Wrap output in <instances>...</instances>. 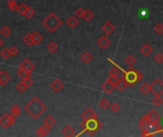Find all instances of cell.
I'll list each match as a JSON object with an SVG mask.
<instances>
[{
  "label": "cell",
  "mask_w": 163,
  "mask_h": 137,
  "mask_svg": "<svg viewBox=\"0 0 163 137\" xmlns=\"http://www.w3.org/2000/svg\"><path fill=\"white\" fill-rule=\"evenodd\" d=\"M140 93H142L143 94H147L150 93V85L148 83H143L141 86L139 87Z\"/></svg>",
  "instance_id": "cell-31"
},
{
  "label": "cell",
  "mask_w": 163,
  "mask_h": 137,
  "mask_svg": "<svg viewBox=\"0 0 163 137\" xmlns=\"http://www.w3.org/2000/svg\"><path fill=\"white\" fill-rule=\"evenodd\" d=\"M0 85H1V83H0Z\"/></svg>",
  "instance_id": "cell-48"
},
{
  "label": "cell",
  "mask_w": 163,
  "mask_h": 137,
  "mask_svg": "<svg viewBox=\"0 0 163 137\" xmlns=\"http://www.w3.org/2000/svg\"><path fill=\"white\" fill-rule=\"evenodd\" d=\"M108 80H109L110 82H112L113 84H115V85H116L117 82H118L119 78H118V76H110V75H109Z\"/></svg>",
  "instance_id": "cell-45"
},
{
  "label": "cell",
  "mask_w": 163,
  "mask_h": 137,
  "mask_svg": "<svg viewBox=\"0 0 163 137\" xmlns=\"http://www.w3.org/2000/svg\"><path fill=\"white\" fill-rule=\"evenodd\" d=\"M24 109L33 119L36 120L38 119L39 116H41L46 112L47 106L38 97L35 96L26 104V106L24 107Z\"/></svg>",
  "instance_id": "cell-1"
},
{
  "label": "cell",
  "mask_w": 163,
  "mask_h": 137,
  "mask_svg": "<svg viewBox=\"0 0 163 137\" xmlns=\"http://www.w3.org/2000/svg\"><path fill=\"white\" fill-rule=\"evenodd\" d=\"M153 51H154L153 47H152V46L150 44H148V43L143 44L141 46V48L139 49V52H141L144 56H149L150 54H152Z\"/></svg>",
  "instance_id": "cell-13"
},
{
  "label": "cell",
  "mask_w": 163,
  "mask_h": 137,
  "mask_svg": "<svg viewBox=\"0 0 163 137\" xmlns=\"http://www.w3.org/2000/svg\"><path fill=\"white\" fill-rule=\"evenodd\" d=\"M28 88L26 87V85L23 83V81H21V82H19L16 85V90L19 91V93H25L26 91V90H27Z\"/></svg>",
  "instance_id": "cell-37"
},
{
  "label": "cell",
  "mask_w": 163,
  "mask_h": 137,
  "mask_svg": "<svg viewBox=\"0 0 163 137\" xmlns=\"http://www.w3.org/2000/svg\"><path fill=\"white\" fill-rule=\"evenodd\" d=\"M152 103H153L154 106L159 107L163 104V99L161 98V96H154L153 100H152Z\"/></svg>",
  "instance_id": "cell-35"
},
{
  "label": "cell",
  "mask_w": 163,
  "mask_h": 137,
  "mask_svg": "<svg viewBox=\"0 0 163 137\" xmlns=\"http://www.w3.org/2000/svg\"><path fill=\"white\" fill-rule=\"evenodd\" d=\"M0 33L2 34V36L4 37H9L12 34V30H11L8 26H4L0 30Z\"/></svg>",
  "instance_id": "cell-28"
},
{
  "label": "cell",
  "mask_w": 163,
  "mask_h": 137,
  "mask_svg": "<svg viewBox=\"0 0 163 137\" xmlns=\"http://www.w3.org/2000/svg\"><path fill=\"white\" fill-rule=\"evenodd\" d=\"M3 46H4V41H3L2 38H0V48L3 47Z\"/></svg>",
  "instance_id": "cell-46"
},
{
  "label": "cell",
  "mask_w": 163,
  "mask_h": 137,
  "mask_svg": "<svg viewBox=\"0 0 163 137\" xmlns=\"http://www.w3.org/2000/svg\"><path fill=\"white\" fill-rule=\"evenodd\" d=\"M120 73V71L119 68L117 67H113L111 70H110V72H109V75L110 76H118Z\"/></svg>",
  "instance_id": "cell-39"
},
{
  "label": "cell",
  "mask_w": 163,
  "mask_h": 137,
  "mask_svg": "<svg viewBox=\"0 0 163 137\" xmlns=\"http://www.w3.org/2000/svg\"><path fill=\"white\" fill-rule=\"evenodd\" d=\"M96 117H97V114L91 108L85 109L84 112H83V113L81 114V118L83 120H89V119H92V118H96Z\"/></svg>",
  "instance_id": "cell-11"
},
{
  "label": "cell",
  "mask_w": 163,
  "mask_h": 137,
  "mask_svg": "<svg viewBox=\"0 0 163 137\" xmlns=\"http://www.w3.org/2000/svg\"><path fill=\"white\" fill-rule=\"evenodd\" d=\"M10 80H11V76L8 72H6V71L4 70L0 71V83H1V86H5Z\"/></svg>",
  "instance_id": "cell-16"
},
{
  "label": "cell",
  "mask_w": 163,
  "mask_h": 137,
  "mask_svg": "<svg viewBox=\"0 0 163 137\" xmlns=\"http://www.w3.org/2000/svg\"><path fill=\"white\" fill-rule=\"evenodd\" d=\"M160 114H159L155 109H151L150 112L147 114V115L143 116V119L145 120L147 123L149 124H159V120H160Z\"/></svg>",
  "instance_id": "cell-6"
},
{
  "label": "cell",
  "mask_w": 163,
  "mask_h": 137,
  "mask_svg": "<svg viewBox=\"0 0 163 137\" xmlns=\"http://www.w3.org/2000/svg\"><path fill=\"white\" fill-rule=\"evenodd\" d=\"M22 81H23V83L25 84L27 88H31L33 85V80L31 78V76H28V77L22 79Z\"/></svg>",
  "instance_id": "cell-38"
},
{
  "label": "cell",
  "mask_w": 163,
  "mask_h": 137,
  "mask_svg": "<svg viewBox=\"0 0 163 137\" xmlns=\"http://www.w3.org/2000/svg\"><path fill=\"white\" fill-rule=\"evenodd\" d=\"M32 34H33V45H35V46H38L44 39V37L42 36V34L37 32V30L33 32Z\"/></svg>",
  "instance_id": "cell-18"
},
{
  "label": "cell",
  "mask_w": 163,
  "mask_h": 137,
  "mask_svg": "<svg viewBox=\"0 0 163 137\" xmlns=\"http://www.w3.org/2000/svg\"><path fill=\"white\" fill-rule=\"evenodd\" d=\"M80 127L82 129V131L77 134V136H80L82 133L88 132L90 136H93L96 134L97 131H99L102 127V123L96 118H92L89 120H83V122L80 124Z\"/></svg>",
  "instance_id": "cell-2"
},
{
  "label": "cell",
  "mask_w": 163,
  "mask_h": 137,
  "mask_svg": "<svg viewBox=\"0 0 163 137\" xmlns=\"http://www.w3.org/2000/svg\"><path fill=\"white\" fill-rule=\"evenodd\" d=\"M50 131H51V128L48 127V126H46V125H43V126H41L40 128L37 129V131L35 132V135L40 136V137L46 136Z\"/></svg>",
  "instance_id": "cell-14"
},
{
  "label": "cell",
  "mask_w": 163,
  "mask_h": 137,
  "mask_svg": "<svg viewBox=\"0 0 163 137\" xmlns=\"http://www.w3.org/2000/svg\"><path fill=\"white\" fill-rule=\"evenodd\" d=\"M150 93H153L154 96H161L163 94V81L161 79H154L153 83L150 85Z\"/></svg>",
  "instance_id": "cell-5"
},
{
  "label": "cell",
  "mask_w": 163,
  "mask_h": 137,
  "mask_svg": "<svg viewBox=\"0 0 163 137\" xmlns=\"http://www.w3.org/2000/svg\"><path fill=\"white\" fill-rule=\"evenodd\" d=\"M84 11H85L84 9H82V8H78V9L75 11V15H77V17L81 18V17H83V15H84Z\"/></svg>",
  "instance_id": "cell-44"
},
{
  "label": "cell",
  "mask_w": 163,
  "mask_h": 137,
  "mask_svg": "<svg viewBox=\"0 0 163 137\" xmlns=\"http://www.w3.org/2000/svg\"><path fill=\"white\" fill-rule=\"evenodd\" d=\"M123 76L125 80H126V82L128 83V86L130 87H133L135 84L139 82L143 78V74L141 72L135 70L133 67H130L126 71H124Z\"/></svg>",
  "instance_id": "cell-4"
},
{
  "label": "cell",
  "mask_w": 163,
  "mask_h": 137,
  "mask_svg": "<svg viewBox=\"0 0 163 137\" xmlns=\"http://www.w3.org/2000/svg\"><path fill=\"white\" fill-rule=\"evenodd\" d=\"M115 89H116V85L115 84H113L112 82H110L108 79L101 85V90L105 91L106 93H113V91L115 90Z\"/></svg>",
  "instance_id": "cell-12"
},
{
  "label": "cell",
  "mask_w": 163,
  "mask_h": 137,
  "mask_svg": "<svg viewBox=\"0 0 163 137\" xmlns=\"http://www.w3.org/2000/svg\"><path fill=\"white\" fill-rule=\"evenodd\" d=\"M62 134L64 136H66V137H72V136L75 135V131H74V129L72 127V126L67 125L62 129Z\"/></svg>",
  "instance_id": "cell-15"
},
{
  "label": "cell",
  "mask_w": 163,
  "mask_h": 137,
  "mask_svg": "<svg viewBox=\"0 0 163 137\" xmlns=\"http://www.w3.org/2000/svg\"><path fill=\"white\" fill-rule=\"evenodd\" d=\"M94 13H93L92 11L89 10V9H88V10H85L84 15H83V18H84L85 21L90 22V21L94 18Z\"/></svg>",
  "instance_id": "cell-26"
},
{
  "label": "cell",
  "mask_w": 163,
  "mask_h": 137,
  "mask_svg": "<svg viewBox=\"0 0 163 137\" xmlns=\"http://www.w3.org/2000/svg\"><path fill=\"white\" fill-rule=\"evenodd\" d=\"M28 6L26 5L24 3H21L20 5H18V8H17V11L21 15H24L25 13H26V10H27Z\"/></svg>",
  "instance_id": "cell-36"
},
{
  "label": "cell",
  "mask_w": 163,
  "mask_h": 137,
  "mask_svg": "<svg viewBox=\"0 0 163 137\" xmlns=\"http://www.w3.org/2000/svg\"><path fill=\"white\" fill-rule=\"evenodd\" d=\"M14 123H16V118L11 115V114L4 113L0 116V125L2 126L3 129H8Z\"/></svg>",
  "instance_id": "cell-7"
},
{
  "label": "cell",
  "mask_w": 163,
  "mask_h": 137,
  "mask_svg": "<svg viewBox=\"0 0 163 137\" xmlns=\"http://www.w3.org/2000/svg\"><path fill=\"white\" fill-rule=\"evenodd\" d=\"M125 61H126V63L129 65V66L133 67V66H134V65L135 64V62H136V58H135V57L134 55L130 54V55H128V56L126 57V59H125Z\"/></svg>",
  "instance_id": "cell-32"
},
{
  "label": "cell",
  "mask_w": 163,
  "mask_h": 137,
  "mask_svg": "<svg viewBox=\"0 0 163 137\" xmlns=\"http://www.w3.org/2000/svg\"><path fill=\"white\" fill-rule=\"evenodd\" d=\"M9 49H10L11 56H16L18 54V52H19V51H18V49L16 47V46H12Z\"/></svg>",
  "instance_id": "cell-42"
},
{
  "label": "cell",
  "mask_w": 163,
  "mask_h": 137,
  "mask_svg": "<svg viewBox=\"0 0 163 137\" xmlns=\"http://www.w3.org/2000/svg\"><path fill=\"white\" fill-rule=\"evenodd\" d=\"M20 112H21V108H20V106L17 104L13 105L12 108H11V115L13 116L16 119L17 117L20 116Z\"/></svg>",
  "instance_id": "cell-21"
},
{
  "label": "cell",
  "mask_w": 163,
  "mask_h": 137,
  "mask_svg": "<svg viewBox=\"0 0 163 137\" xmlns=\"http://www.w3.org/2000/svg\"><path fill=\"white\" fill-rule=\"evenodd\" d=\"M55 123H56V120L52 115H48V116L45 117L44 125H46V126H48V127L52 128V127H54V126L55 125Z\"/></svg>",
  "instance_id": "cell-23"
},
{
  "label": "cell",
  "mask_w": 163,
  "mask_h": 137,
  "mask_svg": "<svg viewBox=\"0 0 163 137\" xmlns=\"http://www.w3.org/2000/svg\"><path fill=\"white\" fill-rule=\"evenodd\" d=\"M110 109H111V110L113 112H117L118 110L120 109V106L117 104V103H113V104L110 106Z\"/></svg>",
  "instance_id": "cell-43"
},
{
  "label": "cell",
  "mask_w": 163,
  "mask_h": 137,
  "mask_svg": "<svg viewBox=\"0 0 163 137\" xmlns=\"http://www.w3.org/2000/svg\"><path fill=\"white\" fill-rule=\"evenodd\" d=\"M80 59L83 63H85V64H88L90 62H92V60L94 59V57L93 55L91 54V53L89 52H83L81 56H80Z\"/></svg>",
  "instance_id": "cell-22"
},
{
  "label": "cell",
  "mask_w": 163,
  "mask_h": 137,
  "mask_svg": "<svg viewBox=\"0 0 163 137\" xmlns=\"http://www.w3.org/2000/svg\"><path fill=\"white\" fill-rule=\"evenodd\" d=\"M23 41L24 43L27 46H33V34L32 33H27L26 35L23 37Z\"/></svg>",
  "instance_id": "cell-25"
},
{
  "label": "cell",
  "mask_w": 163,
  "mask_h": 137,
  "mask_svg": "<svg viewBox=\"0 0 163 137\" xmlns=\"http://www.w3.org/2000/svg\"><path fill=\"white\" fill-rule=\"evenodd\" d=\"M66 24H67L68 27H69V28L74 29L75 27H77L79 24V21H78V19L75 17V16H70L66 20Z\"/></svg>",
  "instance_id": "cell-20"
},
{
  "label": "cell",
  "mask_w": 163,
  "mask_h": 137,
  "mask_svg": "<svg viewBox=\"0 0 163 137\" xmlns=\"http://www.w3.org/2000/svg\"><path fill=\"white\" fill-rule=\"evenodd\" d=\"M7 5L10 8V10L12 11H17V8H18V5L16 0H8L7 1Z\"/></svg>",
  "instance_id": "cell-29"
},
{
  "label": "cell",
  "mask_w": 163,
  "mask_h": 137,
  "mask_svg": "<svg viewBox=\"0 0 163 137\" xmlns=\"http://www.w3.org/2000/svg\"><path fill=\"white\" fill-rule=\"evenodd\" d=\"M154 30L157 34H162L163 33V25L161 24V23H157V24L154 26Z\"/></svg>",
  "instance_id": "cell-40"
},
{
  "label": "cell",
  "mask_w": 163,
  "mask_h": 137,
  "mask_svg": "<svg viewBox=\"0 0 163 137\" xmlns=\"http://www.w3.org/2000/svg\"><path fill=\"white\" fill-rule=\"evenodd\" d=\"M18 68H24V70H27V71H31V72H33V71L35 70V66L33 64L32 61L30 59H28V58H26V59H24L23 61H22V62L19 64V66H18Z\"/></svg>",
  "instance_id": "cell-9"
},
{
  "label": "cell",
  "mask_w": 163,
  "mask_h": 137,
  "mask_svg": "<svg viewBox=\"0 0 163 137\" xmlns=\"http://www.w3.org/2000/svg\"><path fill=\"white\" fill-rule=\"evenodd\" d=\"M101 30L106 35H111V34L116 30V27L113 26L112 22L107 21L106 23H104L103 26L101 27Z\"/></svg>",
  "instance_id": "cell-10"
},
{
  "label": "cell",
  "mask_w": 163,
  "mask_h": 137,
  "mask_svg": "<svg viewBox=\"0 0 163 137\" xmlns=\"http://www.w3.org/2000/svg\"><path fill=\"white\" fill-rule=\"evenodd\" d=\"M159 124H160V126H161L162 129H163V117H161L160 120H159Z\"/></svg>",
  "instance_id": "cell-47"
},
{
  "label": "cell",
  "mask_w": 163,
  "mask_h": 137,
  "mask_svg": "<svg viewBox=\"0 0 163 137\" xmlns=\"http://www.w3.org/2000/svg\"><path fill=\"white\" fill-rule=\"evenodd\" d=\"M127 87H128V83L126 82V80H125L124 76L122 75L119 78L117 84L116 85V88H117V89H118V90H120V91H124L125 90H126Z\"/></svg>",
  "instance_id": "cell-19"
},
{
  "label": "cell",
  "mask_w": 163,
  "mask_h": 137,
  "mask_svg": "<svg viewBox=\"0 0 163 137\" xmlns=\"http://www.w3.org/2000/svg\"><path fill=\"white\" fill-rule=\"evenodd\" d=\"M63 87H64L63 82H61L58 79H55L51 84V88L55 91V93H58V91L61 90L63 89Z\"/></svg>",
  "instance_id": "cell-17"
},
{
  "label": "cell",
  "mask_w": 163,
  "mask_h": 137,
  "mask_svg": "<svg viewBox=\"0 0 163 137\" xmlns=\"http://www.w3.org/2000/svg\"><path fill=\"white\" fill-rule=\"evenodd\" d=\"M96 44L99 46L101 49H107L108 47H110V45H111V40H110V38L108 37V35H102L97 39L96 41Z\"/></svg>",
  "instance_id": "cell-8"
},
{
  "label": "cell",
  "mask_w": 163,
  "mask_h": 137,
  "mask_svg": "<svg viewBox=\"0 0 163 137\" xmlns=\"http://www.w3.org/2000/svg\"><path fill=\"white\" fill-rule=\"evenodd\" d=\"M154 61H155L157 63L161 64V63L163 62V54H162L161 52H158V53H157V54L154 55Z\"/></svg>",
  "instance_id": "cell-41"
},
{
  "label": "cell",
  "mask_w": 163,
  "mask_h": 137,
  "mask_svg": "<svg viewBox=\"0 0 163 137\" xmlns=\"http://www.w3.org/2000/svg\"><path fill=\"white\" fill-rule=\"evenodd\" d=\"M47 49H48V51L52 52V53H54L58 49V45L55 43V42H50L48 45H47Z\"/></svg>",
  "instance_id": "cell-27"
},
{
  "label": "cell",
  "mask_w": 163,
  "mask_h": 137,
  "mask_svg": "<svg viewBox=\"0 0 163 137\" xmlns=\"http://www.w3.org/2000/svg\"><path fill=\"white\" fill-rule=\"evenodd\" d=\"M0 55L2 56V58L3 59H5V60H8L10 57H11V53H10V49L8 48H5V49H3L1 52H0Z\"/></svg>",
  "instance_id": "cell-33"
},
{
  "label": "cell",
  "mask_w": 163,
  "mask_h": 137,
  "mask_svg": "<svg viewBox=\"0 0 163 137\" xmlns=\"http://www.w3.org/2000/svg\"><path fill=\"white\" fill-rule=\"evenodd\" d=\"M42 24L48 32H55L62 25V20L55 13H51L48 16H46V18L43 19Z\"/></svg>",
  "instance_id": "cell-3"
},
{
  "label": "cell",
  "mask_w": 163,
  "mask_h": 137,
  "mask_svg": "<svg viewBox=\"0 0 163 137\" xmlns=\"http://www.w3.org/2000/svg\"><path fill=\"white\" fill-rule=\"evenodd\" d=\"M99 107L101 109H108L110 107V102L106 98H102L100 100V102H99Z\"/></svg>",
  "instance_id": "cell-34"
},
{
  "label": "cell",
  "mask_w": 163,
  "mask_h": 137,
  "mask_svg": "<svg viewBox=\"0 0 163 137\" xmlns=\"http://www.w3.org/2000/svg\"><path fill=\"white\" fill-rule=\"evenodd\" d=\"M31 74H32L31 71L24 70V68H19V70L17 71V76L20 79H24L26 77H28V76H31Z\"/></svg>",
  "instance_id": "cell-24"
},
{
  "label": "cell",
  "mask_w": 163,
  "mask_h": 137,
  "mask_svg": "<svg viewBox=\"0 0 163 137\" xmlns=\"http://www.w3.org/2000/svg\"><path fill=\"white\" fill-rule=\"evenodd\" d=\"M35 11L33 9V8L31 7H28L27 8V10H26V13L24 14V16L26 18H28V19H31L32 17L35 16Z\"/></svg>",
  "instance_id": "cell-30"
}]
</instances>
